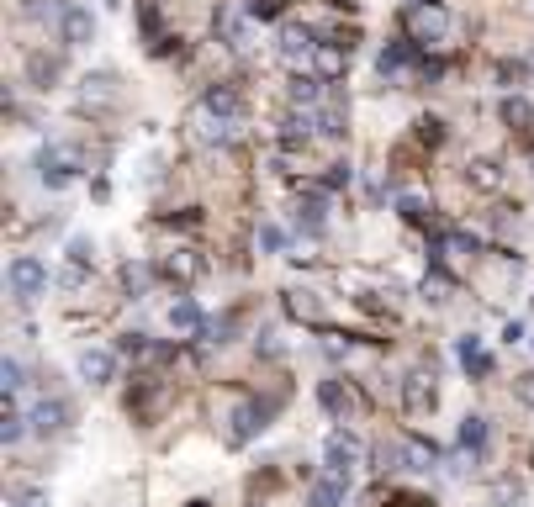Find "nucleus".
Here are the masks:
<instances>
[{"instance_id":"obj_1","label":"nucleus","mask_w":534,"mask_h":507,"mask_svg":"<svg viewBox=\"0 0 534 507\" xmlns=\"http://www.w3.org/2000/svg\"><path fill=\"white\" fill-rule=\"evenodd\" d=\"M403 27H408V43H440L444 32H450V11H444L440 0H413L408 11H403Z\"/></svg>"},{"instance_id":"obj_2","label":"nucleus","mask_w":534,"mask_h":507,"mask_svg":"<svg viewBox=\"0 0 534 507\" xmlns=\"http://www.w3.org/2000/svg\"><path fill=\"white\" fill-rule=\"evenodd\" d=\"M365 460V444L349 434V428H339V434H328V444H323V465H328V476L349 481V471Z\"/></svg>"},{"instance_id":"obj_3","label":"nucleus","mask_w":534,"mask_h":507,"mask_svg":"<svg viewBox=\"0 0 534 507\" xmlns=\"http://www.w3.org/2000/svg\"><path fill=\"white\" fill-rule=\"evenodd\" d=\"M5 280H11V297H16V301H32V297H43L48 269H43V259H37V254H16V259H11V269H5Z\"/></svg>"},{"instance_id":"obj_4","label":"nucleus","mask_w":534,"mask_h":507,"mask_svg":"<svg viewBox=\"0 0 534 507\" xmlns=\"http://www.w3.org/2000/svg\"><path fill=\"white\" fill-rule=\"evenodd\" d=\"M117 85H122V80H117L112 69H91V74L74 85V106H80V112H101V106L117 101Z\"/></svg>"},{"instance_id":"obj_5","label":"nucleus","mask_w":534,"mask_h":507,"mask_svg":"<svg viewBox=\"0 0 534 507\" xmlns=\"http://www.w3.org/2000/svg\"><path fill=\"white\" fill-rule=\"evenodd\" d=\"M276 54H281V59H291V63L317 59L313 27H302V22H281V27H276Z\"/></svg>"},{"instance_id":"obj_6","label":"nucleus","mask_w":534,"mask_h":507,"mask_svg":"<svg viewBox=\"0 0 534 507\" xmlns=\"http://www.w3.org/2000/svg\"><path fill=\"white\" fill-rule=\"evenodd\" d=\"M37 170H43V185H48V190H63L69 180H80V159L69 149H43L37 153Z\"/></svg>"},{"instance_id":"obj_7","label":"nucleus","mask_w":534,"mask_h":507,"mask_svg":"<svg viewBox=\"0 0 534 507\" xmlns=\"http://www.w3.org/2000/svg\"><path fill=\"white\" fill-rule=\"evenodd\" d=\"M59 37L69 43V48H91L95 43V16L85 11V5L69 0V11H63V22H59Z\"/></svg>"},{"instance_id":"obj_8","label":"nucleus","mask_w":534,"mask_h":507,"mask_svg":"<svg viewBox=\"0 0 534 507\" xmlns=\"http://www.w3.org/2000/svg\"><path fill=\"white\" fill-rule=\"evenodd\" d=\"M265 418H270V402H259V396H244L238 407H233V439L244 444V439H254L259 428H265Z\"/></svg>"},{"instance_id":"obj_9","label":"nucleus","mask_w":534,"mask_h":507,"mask_svg":"<svg viewBox=\"0 0 534 507\" xmlns=\"http://www.w3.org/2000/svg\"><path fill=\"white\" fill-rule=\"evenodd\" d=\"M201 112H212V117L222 122H238V112H244V95H238V85H207V95H201Z\"/></svg>"},{"instance_id":"obj_10","label":"nucleus","mask_w":534,"mask_h":507,"mask_svg":"<svg viewBox=\"0 0 534 507\" xmlns=\"http://www.w3.org/2000/svg\"><path fill=\"white\" fill-rule=\"evenodd\" d=\"M313 132H317V117H307V112H296V106L276 117V143H286V149H291V143H307Z\"/></svg>"},{"instance_id":"obj_11","label":"nucleus","mask_w":534,"mask_h":507,"mask_svg":"<svg viewBox=\"0 0 534 507\" xmlns=\"http://www.w3.org/2000/svg\"><path fill=\"white\" fill-rule=\"evenodd\" d=\"M112 375H117V355H112V349H85V355H80V381L112 386Z\"/></svg>"},{"instance_id":"obj_12","label":"nucleus","mask_w":534,"mask_h":507,"mask_svg":"<svg viewBox=\"0 0 534 507\" xmlns=\"http://www.w3.org/2000/svg\"><path fill=\"white\" fill-rule=\"evenodd\" d=\"M27 423L37 428V434H59L63 423H69V407H63L59 396H43V402L27 413Z\"/></svg>"},{"instance_id":"obj_13","label":"nucleus","mask_w":534,"mask_h":507,"mask_svg":"<svg viewBox=\"0 0 534 507\" xmlns=\"http://www.w3.org/2000/svg\"><path fill=\"white\" fill-rule=\"evenodd\" d=\"M218 37L228 48H244V43H249V16L233 11V5H218Z\"/></svg>"},{"instance_id":"obj_14","label":"nucleus","mask_w":534,"mask_h":507,"mask_svg":"<svg viewBox=\"0 0 534 507\" xmlns=\"http://www.w3.org/2000/svg\"><path fill=\"white\" fill-rule=\"evenodd\" d=\"M323 222H328V196H323V190L302 196V201H296V228H302V233H323Z\"/></svg>"},{"instance_id":"obj_15","label":"nucleus","mask_w":534,"mask_h":507,"mask_svg":"<svg viewBox=\"0 0 534 507\" xmlns=\"http://www.w3.org/2000/svg\"><path fill=\"white\" fill-rule=\"evenodd\" d=\"M286 101H291L296 112H307V106H317V101H323V80H307V74H291V80H286Z\"/></svg>"},{"instance_id":"obj_16","label":"nucleus","mask_w":534,"mask_h":507,"mask_svg":"<svg viewBox=\"0 0 534 507\" xmlns=\"http://www.w3.org/2000/svg\"><path fill=\"white\" fill-rule=\"evenodd\" d=\"M317 407H323L328 418L345 423V418H349V391L339 386V381H323V386H317Z\"/></svg>"},{"instance_id":"obj_17","label":"nucleus","mask_w":534,"mask_h":507,"mask_svg":"<svg viewBox=\"0 0 534 507\" xmlns=\"http://www.w3.org/2000/svg\"><path fill=\"white\" fill-rule=\"evenodd\" d=\"M498 117H503L513 132H524V127H534V106L524 101V95H508L503 106H498Z\"/></svg>"},{"instance_id":"obj_18","label":"nucleus","mask_w":534,"mask_h":507,"mask_svg":"<svg viewBox=\"0 0 534 507\" xmlns=\"http://www.w3.org/2000/svg\"><path fill=\"white\" fill-rule=\"evenodd\" d=\"M317 132L323 138H345V101L334 95L328 106H317Z\"/></svg>"},{"instance_id":"obj_19","label":"nucleus","mask_w":534,"mask_h":507,"mask_svg":"<svg viewBox=\"0 0 534 507\" xmlns=\"http://www.w3.org/2000/svg\"><path fill=\"white\" fill-rule=\"evenodd\" d=\"M403 402H408L413 413H429V407H434V386H429V375H408V386H403Z\"/></svg>"},{"instance_id":"obj_20","label":"nucleus","mask_w":534,"mask_h":507,"mask_svg":"<svg viewBox=\"0 0 534 507\" xmlns=\"http://www.w3.org/2000/svg\"><path fill=\"white\" fill-rule=\"evenodd\" d=\"M170 323H175V328H207V312H201V301H175V307H170Z\"/></svg>"},{"instance_id":"obj_21","label":"nucleus","mask_w":534,"mask_h":507,"mask_svg":"<svg viewBox=\"0 0 534 507\" xmlns=\"http://www.w3.org/2000/svg\"><path fill=\"white\" fill-rule=\"evenodd\" d=\"M339 502H345V481L339 476H323L313 486V497H307V507H339Z\"/></svg>"},{"instance_id":"obj_22","label":"nucleus","mask_w":534,"mask_h":507,"mask_svg":"<svg viewBox=\"0 0 534 507\" xmlns=\"http://www.w3.org/2000/svg\"><path fill=\"white\" fill-rule=\"evenodd\" d=\"M22 11H27L32 22H63L69 0H22Z\"/></svg>"},{"instance_id":"obj_23","label":"nucleus","mask_w":534,"mask_h":507,"mask_svg":"<svg viewBox=\"0 0 534 507\" xmlns=\"http://www.w3.org/2000/svg\"><path fill=\"white\" fill-rule=\"evenodd\" d=\"M461 449H466V454H481V449H487V418L461 423Z\"/></svg>"},{"instance_id":"obj_24","label":"nucleus","mask_w":534,"mask_h":507,"mask_svg":"<svg viewBox=\"0 0 534 507\" xmlns=\"http://www.w3.org/2000/svg\"><path fill=\"white\" fill-rule=\"evenodd\" d=\"M498 180H503V164H498V159H476L471 164V185L476 190H498Z\"/></svg>"},{"instance_id":"obj_25","label":"nucleus","mask_w":534,"mask_h":507,"mask_svg":"<svg viewBox=\"0 0 534 507\" xmlns=\"http://www.w3.org/2000/svg\"><path fill=\"white\" fill-rule=\"evenodd\" d=\"M317 74L334 85V80L345 74V48H317Z\"/></svg>"},{"instance_id":"obj_26","label":"nucleus","mask_w":534,"mask_h":507,"mask_svg":"<svg viewBox=\"0 0 534 507\" xmlns=\"http://www.w3.org/2000/svg\"><path fill=\"white\" fill-rule=\"evenodd\" d=\"M27 80L37 90H48L53 80H59V59H27Z\"/></svg>"},{"instance_id":"obj_27","label":"nucleus","mask_w":534,"mask_h":507,"mask_svg":"<svg viewBox=\"0 0 534 507\" xmlns=\"http://www.w3.org/2000/svg\"><path fill=\"white\" fill-rule=\"evenodd\" d=\"M259 249H265V254H281V249H286V228L265 222V228H259Z\"/></svg>"},{"instance_id":"obj_28","label":"nucleus","mask_w":534,"mask_h":507,"mask_svg":"<svg viewBox=\"0 0 534 507\" xmlns=\"http://www.w3.org/2000/svg\"><path fill=\"white\" fill-rule=\"evenodd\" d=\"M397 211H403V222H423V217H429V201H423V196H403Z\"/></svg>"},{"instance_id":"obj_29","label":"nucleus","mask_w":534,"mask_h":507,"mask_svg":"<svg viewBox=\"0 0 534 507\" xmlns=\"http://www.w3.org/2000/svg\"><path fill=\"white\" fill-rule=\"evenodd\" d=\"M122 280H127V297H143V286H149V265H127Z\"/></svg>"},{"instance_id":"obj_30","label":"nucleus","mask_w":534,"mask_h":507,"mask_svg":"<svg viewBox=\"0 0 534 507\" xmlns=\"http://www.w3.org/2000/svg\"><path fill=\"white\" fill-rule=\"evenodd\" d=\"M0 375H5V396H16V391H22V381H27L16 359H5V365H0Z\"/></svg>"},{"instance_id":"obj_31","label":"nucleus","mask_w":534,"mask_h":507,"mask_svg":"<svg viewBox=\"0 0 534 507\" xmlns=\"http://www.w3.org/2000/svg\"><path fill=\"white\" fill-rule=\"evenodd\" d=\"M281 349H286V338H281L276 328H265V333H259V355H265V359H270V355H281Z\"/></svg>"},{"instance_id":"obj_32","label":"nucleus","mask_w":534,"mask_h":507,"mask_svg":"<svg viewBox=\"0 0 534 507\" xmlns=\"http://www.w3.org/2000/svg\"><path fill=\"white\" fill-rule=\"evenodd\" d=\"M164 269H170L175 280H190V275H196V269H201V265H190V254H175V259H170V265H164Z\"/></svg>"},{"instance_id":"obj_33","label":"nucleus","mask_w":534,"mask_h":507,"mask_svg":"<svg viewBox=\"0 0 534 507\" xmlns=\"http://www.w3.org/2000/svg\"><path fill=\"white\" fill-rule=\"evenodd\" d=\"M513 391H519V402H524V407H534V370H524V375L513 381Z\"/></svg>"},{"instance_id":"obj_34","label":"nucleus","mask_w":534,"mask_h":507,"mask_svg":"<svg viewBox=\"0 0 534 507\" xmlns=\"http://www.w3.org/2000/svg\"><path fill=\"white\" fill-rule=\"evenodd\" d=\"M339 185H349V164H328V190H339Z\"/></svg>"},{"instance_id":"obj_35","label":"nucleus","mask_w":534,"mask_h":507,"mask_svg":"<svg viewBox=\"0 0 534 507\" xmlns=\"http://www.w3.org/2000/svg\"><path fill=\"white\" fill-rule=\"evenodd\" d=\"M11 502H16V507H48V497H43V492H16Z\"/></svg>"},{"instance_id":"obj_36","label":"nucleus","mask_w":534,"mask_h":507,"mask_svg":"<svg viewBox=\"0 0 534 507\" xmlns=\"http://www.w3.org/2000/svg\"><path fill=\"white\" fill-rule=\"evenodd\" d=\"M440 138H444L440 117H423V143H440Z\"/></svg>"},{"instance_id":"obj_37","label":"nucleus","mask_w":534,"mask_h":507,"mask_svg":"<svg viewBox=\"0 0 534 507\" xmlns=\"http://www.w3.org/2000/svg\"><path fill=\"white\" fill-rule=\"evenodd\" d=\"M519 74H524V69H519V63H498V80H503V85H513V80H519Z\"/></svg>"},{"instance_id":"obj_38","label":"nucleus","mask_w":534,"mask_h":507,"mask_svg":"<svg viewBox=\"0 0 534 507\" xmlns=\"http://www.w3.org/2000/svg\"><path fill=\"white\" fill-rule=\"evenodd\" d=\"M190 507H207V502H190Z\"/></svg>"},{"instance_id":"obj_39","label":"nucleus","mask_w":534,"mask_h":507,"mask_svg":"<svg viewBox=\"0 0 534 507\" xmlns=\"http://www.w3.org/2000/svg\"><path fill=\"white\" fill-rule=\"evenodd\" d=\"M529 170H534V153H529Z\"/></svg>"},{"instance_id":"obj_40","label":"nucleus","mask_w":534,"mask_h":507,"mask_svg":"<svg viewBox=\"0 0 534 507\" xmlns=\"http://www.w3.org/2000/svg\"><path fill=\"white\" fill-rule=\"evenodd\" d=\"M529 465H534V449H529Z\"/></svg>"}]
</instances>
